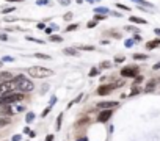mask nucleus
<instances>
[{"instance_id":"423d86ee","label":"nucleus","mask_w":160,"mask_h":141,"mask_svg":"<svg viewBox=\"0 0 160 141\" xmlns=\"http://www.w3.org/2000/svg\"><path fill=\"white\" fill-rule=\"evenodd\" d=\"M16 90V83L10 80V82H5V83H0V97L8 94V93H13Z\"/></svg>"},{"instance_id":"aec40b11","label":"nucleus","mask_w":160,"mask_h":141,"mask_svg":"<svg viewBox=\"0 0 160 141\" xmlns=\"http://www.w3.org/2000/svg\"><path fill=\"white\" fill-rule=\"evenodd\" d=\"M85 124H90V118H82L75 122V127H80V125H85Z\"/></svg>"},{"instance_id":"79ce46f5","label":"nucleus","mask_w":160,"mask_h":141,"mask_svg":"<svg viewBox=\"0 0 160 141\" xmlns=\"http://www.w3.org/2000/svg\"><path fill=\"white\" fill-rule=\"evenodd\" d=\"M2 61H6V63H13V58H11V56H3V58H2Z\"/></svg>"},{"instance_id":"603ef678","label":"nucleus","mask_w":160,"mask_h":141,"mask_svg":"<svg viewBox=\"0 0 160 141\" xmlns=\"http://www.w3.org/2000/svg\"><path fill=\"white\" fill-rule=\"evenodd\" d=\"M5 2H11V3H13V2H16V3H21L22 0H5Z\"/></svg>"},{"instance_id":"4468645a","label":"nucleus","mask_w":160,"mask_h":141,"mask_svg":"<svg viewBox=\"0 0 160 141\" xmlns=\"http://www.w3.org/2000/svg\"><path fill=\"white\" fill-rule=\"evenodd\" d=\"M129 21L132 24H140V25H146V24H148V21H146V19H141V17H137V16H130Z\"/></svg>"},{"instance_id":"49530a36","label":"nucleus","mask_w":160,"mask_h":141,"mask_svg":"<svg viewBox=\"0 0 160 141\" xmlns=\"http://www.w3.org/2000/svg\"><path fill=\"white\" fill-rule=\"evenodd\" d=\"M152 69H154V70H158V69H160V61H158V63H155V64L152 66Z\"/></svg>"},{"instance_id":"37998d69","label":"nucleus","mask_w":160,"mask_h":141,"mask_svg":"<svg viewBox=\"0 0 160 141\" xmlns=\"http://www.w3.org/2000/svg\"><path fill=\"white\" fill-rule=\"evenodd\" d=\"M60 3H61L63 6H68V5H69L71 2H69V0H60Z\"/></svg>"},{"instance_id":"a878e982","label":"nucleus","mask_w":160,"mask_h":141,"mask_svg":"<svg viewBox=\"0 0 160 141\" xmlns=\"http://www.w3.org/2000/svg\"><path fill=\"white\" fill-rule=\"evenodd\" d=\"M99 72H101V69H99V67H93V69L90 70V77H96Z\"/></svg>"},{"instance_id":"a211bd4d","label":"nucleus","mask_w":160,"mask_h":141,"mask_svg":"<svg viewBox=\"0 0 160 141\" xmlns=\"http://www.w3.org/2000/svg\"><path fill=\"white\" fill-rule=\"evenodd\" d=\"M49 39H50V42H63V36H60V35H50Z\"/></svg>"},{"instance_id":"4d7b16f0","label":"nucleus","mask_w":160,"mask_h":141,"mask_svg":"<svg viewBox=\"0 0 160 141\" xmlns=\"http://www.w3.org/2000/svg\"><path fill=\"white\" fill-rule=\"evenodd\" d=\"M2 66H3V61H2V60H0V67H2Z\"/></svg>"},{"instance_id":"2f4dec72","label":"nucleus","mask_w":160,"mask_h":141,"mask_svg":"<svg viewBox=\"0 0 160 141\" xmlns=\"http://www.w3.org/2000/svg\"><path fill=\"white\" fill-rule=\"evenodd\" d=\"M61 121H63V113H60L58 118H57V130H60V127H61Z\"/></svg>"},{"instance_id":"2eb2a0df","label":"nucleus","mask_w":160,"mask_h":141,"mask_svg":"<svg viewBox=\"0 0 160 141\" xmlns=\"http://www.w3.org/2000/svg\"><path fill=\"white\" fill-rule=\"evenodd\" d=\"M133 60H135V61H144V60H148V55H144V53H135V55H133Z\"/></svg>"},{"instance_id":"7c9ffc66","label":"nucleus","mask_w":160,"mask_h":141,"mask_svg":"<svg viewBox=\"0 0 160 141\" xmlns=\"http://www.w3.org/2000/svg\"><path fill=\"white\" fill-rule=\"evenodd\" d=\"M16 10V6H6V8H3L2 10V14H8V13H13Z\"/></svg>"},{"instance_id":"f8f14e48","label":"nucleus","mask_w":160,"mask_h":141,"mask_svg":"<svg viewBox=\"0 0 160 141\" xmlns=\"http://www.w3.org/2000/svg\"><path fill=\"white\" fill-rule=\"evenodd\" d=\"M157 47H160V38H155V39H152L149 42H146V49L148 50H154Z\"/></svg>"},{"instance_id":"3c124183","label":"nucleus","mask_w":160,"mask_h":141,"mask_svg":"<svg viewBox=\"0 0 160 141\" xmlns=\"http://www.w3.org/2000/svg\"><path fill=\"white\" fill-rule=\"evenodd\" d=\"M154 33H155V35L160 38V28H155V30H154Z\"/></svg>"},{"instance_id":"c85d7f7f","label":"nucleus","mask_w":160,"mask_h":141,"mask_svg":"<svg viewBox=\"0 0 160 141\" xmlns=\"http://www.w3.org/2000/svg\"><path fill=\"white\" fill-rule=\"evenodd\" d=\"M50 111H52V107H50V105H47V107L44 108V111L41 113V118H46V116L49 115V113H50Z\"/></svg>"},{"instance_id":"cd10ccee","label":"nucleus","mask_w":160,"mask_h":141,"mask_svg":"<svg viewBox=\"0 0 160 141\" xmlns=\"http://www.w3.org/2000/svg\"><path fill=\"white\" fill-rule=\"evenodd\" d=\"M78 50H86V52H91V50H94V46H80L77 47Z\"/></svg>"},{"instance_id":"a18cd8bd","label":"nucleus","mask_w":160,"mask_h":141,"mask_svg":"<svg viewBox=\"0 0 160 141\" xmlns=\"http://www.w3.org/2000/svg\"><path fill=\"white\" fill-rule=\"evenodd\" d=\"M0 39H2V41H6V39H8V35H6V33H0Z\"/></svg>"},{"instance_id":"4c0bfd02","label":"nucleus","mask_w":160,"mask_h":141,"mask_svg":"<svg viewBox=\"0 0 160 141\" xmlns=\"http://www.w3.org/2000/svg\"><path fill=\"white\" fill-rule=\"evenodd\" d=\"M116 6H118L119 10H124V11H130V8H129V6H126V5H123V3H116Z\"/></svg>"},{"instance_id":"de8ad7c7","label":"nucleus","mask_w":160,"mask_h":141,"mask_svg":"<svg viewBox=\"0 0 160 141\" xmlns=\"http://www.w3.org/2000/svg\"><path fill=\"white\" fill-rule=\"evenodd\" d=\"M133 41H141V36L138 33H135V36H133Z\"/></svg>"},{"instance_id":"0eeeda50","label":"nucleus","mask_w":160,"mask_h":141,"mask_svg":"<svg viewBox=\"0 0 160 141\" xmlns=\"http://www.w3.org/2000/svg\"><path fill=\"white\" fill-rule=\"evenodd\" d=\"M112 116H113V110H101V113L97 115V122L99 124H105V122L110 121Z\"/></svg>"},{"instance_id":"c03bdc74","label":"nucleus","mask_w":160,"mask_h":141,"mask_svg":"<svg viewBox=\"0 0 160 141\" xmlns=\"http://www.w3.org/2000/svg\"><path fill=\"white\" fill-rule=\"evenodd\" d=\"M44 32H46V33H47V35H49V36H50V35H52V32H53V30H52V28H50V27H46V28H44Z\"/></svg>"},{"instance_id":"9d476101","label":"nucleus","mask_w":160,"mask_h":141,"mask_svg":"<svg viewBox=\"0 0 160 141\" xmlns=\"http://www.w3.org/2000/svg\"><path fill=\"white\" fill-rule=\"evenodd\" d=\"M155 88H157V80H155V78H151L148 83H146V86H144V93H152Z\"/></svg>"},{"instance_id":"5701e85b","label":"nucleus","mask_w":160,"mask_h":141,"mask_svg":"<svg viewBox=\"0 0 160 141\" xmlns=\"http://www.w3.org/2000/svg\"><path fill=\"white\" fill-rule=\"evenodd\" d=\"M33 56H35V58H41V60H50V56L46 55V53H35Z\"/></svg>"},{"instance_id":"b1692460","label":"nucleus","mask_w":160,"mask_h":141,"mask_svg":"<svg viewBox=\"0 0 160 141\" xmlns=\"http://www.w3.org/2000/svg\"><path fill=\"white\" fill-rule=\"evenodd\" d=\"M94 13H96V14H107V13H109V10L104 8V6H102V8H101V6H97V8L94 10Z\"/></svg>"},{"instance_id":"6ab92c4d","label":"nucleus","mask_w":160,"mask_h":141,"mask_svg":"<svg viewBox=\"0 0 160 141\" xmlns=\"http://www.w3.org/2000/svg\"><path fill=\"white\" fill-rule=\"evenodd\" d=\"M110 67H112V61H109V60L101 61V64H99V69H110Z\"/></svg>"},{"instance_id":"412c9836","label":"nucleus","mask_w":160,"mask_h":141,"mask_svg":"<svg viewBox=\"0 0 160 141\" xmlns=\"http://www.w3.org/2000/svg\"><path fill=\"white\" fill-rule=\"evenodd\" d=\"M143 80H144V78H143V75H137V77H135V80H133V85H132V86H138L140 83H143Z\"/></svg>"},{"instance_id":"f704fd0d","label":"nucleus","mask_w":160,"mask_h":141,"mask_svg":"<svg viewBox=\"0 0 160 141\" xmlns=\"http://www.w3.org/2000/svg\"><path fill=\"white\" fill-rule=\"evenodd\" d=\"M133 44H135V41H133V39H126V42H124L126 47H132Z\"/></svg>"},{"instance_id":"1a4fd4ad","label":"nucleus","mask_w":160,"mask_h":141,"mask_svg":"<svg viewBox=\"0 0 160 141\" xmlns=\"http://www.w3.org/2000/svg\"><path fill=\"white\" fill-rule=\"evenodd\" d=\"M119 104H118V101H105V102H99L97 104V107L101 108V110H113V108H116Z\"/></svg>"},{"instance_id":"20e7f679","label":"nucleus","mask_w":160,"mask_h":141,"mask_svg":"<svg viewBox=\"0 0 160 141\" xmlns=\"http://www.w3.org/2000/svg\"><path fill=\"white\" fill-rule=\"evenodd\" d=\"M16 90H17V91H21V93H30V91H33V90H35V85H33V82H32V80L24 78L22 82H19V83L16 85Z\"/></svg>"},{"instance_id":"dca6fc26","label":"nucleus","mask_w":160,"mask_h":141,"mask_svg":"<svg viewBox=\"0 0 160 141\" xmlns=\"http://www.w3.org/2000/svg\"><path fill=\"white\" fill-rule=\"evenodd\" d=\"M10 124H11V119H10V118H3V116H0V129H2V127L10 125Z\"/></svg>"},{"instance_id":"09e8293b","label":"nucleus","mask_w":160,"mask_h":141,"mask_svg":"<svg viewBox=\"0 0 160 141\" xmlns=\"http://www.w3.org/2000/svg\"><path fill=\"white\" fill-rule=\"evenodd\" d=\"M21 135H14V136H13V141H21Z\"/></svg>"},{"instance_id":"7ed1b4c3","label":"nucleus","mask_w":160,"mask_h":141,"mask_svg":"<svg viewBox=\"0 0 160 141\" xmlns=\"http://www.w3.org/2000/svg\"><path fill=\"white\" fill-rule=\"evenodd\" d=\"M121 75L124 78H135L137 75H140V67L138 66H126L121 69Z\"/></svg>"},{"instance_id":"393cba45","label":"nucleus","mask_w":160,"mask_h":141,"mask_svg":"<svg viewBox=\"0 0 160 141\" xmlns=\"http://www.w3.org/2000/svg\"><path fill=\"white\" fill-rule=\"evenodd\" d=\"M140 93H141L140 86H132V91H130L129 96H137V94H140Z\"/></svg>"},{"instance_id":"bb28decb","label":"nucleus","mask_w":160,"mask_h":141,"mask_svg":"<svg viewBox=\"0 0 160 141\" xmlns=\"http://www.w3.org/2000/svg\"><path fill=\"white\" fill-rule=\"evenodd\" d=\"M105 14H94V19L93 21H96V22H101V21H105Z\"/></svg>"},{"instance_id":"c9c22d12","label":"nucleus","mask_w":160,"mask_h":141,"mask_svg":"<svg viewBox=\"0 0 160 141\" xmlns=\"http://www.w3.org/2000/svg\"><path fill=\"white\" fill-rule=\"evenodd\" d=\"M126 30H127V32H132V33H137V32H138V28L132 27V25H127V27H126Z\"/></svg>"},{"instance_id":"8fccbe9b","label":"nucleus","mask_w":160,"mask_h":141,"mask_svg":"<svg viewBox=\"0 0 160 141\" xmlns=\"http://www.w3.org/2000/svg\"><path fill=\"white\" fill-rule=\"evenodd\" d=\"M46 141H53V135H47L46 136Z\"/></svg>"},{"instance_id":"473e14b6","label":"nucleus","mask_w":160,"mask_h":141,"mask_svg":"<svg viewBox=\"0 0 160 141\" xmlns=\"http://www.w3.org/2000/svg\"><path fill=\"white\" fill-rule=\"evenodd\" d=\"M27 39L32 41V42H38V44H44V41H43V39H38V38H33V36H29Z\"/></svg>"},{"instance_id":"5fc2aeb1","label":"nucleus","mask_w":160,"mask_h":141,"mask_svg":"<svg viewBox=\"0 0 160 141\" xmlns=\"http://www.w3.org/2000/svg\"><path fill=\"white\" fill-rule=\"evenodd\" d=\"M75 141H88V138H86V136H83V138H78V139H75Z\"/></svg>"},{"instance_id":"39448f33","label":"nucleus","mask_w":160,"mask_h":141,"mask_svg":"<svg viewBox=\"0 0 160 141\" xmlns=\"http://www.w3.org/2000/svg\"><path fill=\"white\" fill-rule=\"evenodd\" d=\"M115 88H116L115 83H104V85H99V88L96 90V94L97 96H107V94L113 93Z\"/></svg>"},{"instance_id":"6e6552de","label":"nucleus","mask_w":160,"mask_h":141,"mask_svg":"<svg viewBox=\"0 0 160 141\" xmlns=\"http://www.w3.org/2000/svg\"><path fill=\"white\" fill-rule=\"evenodd\" d=\"M16 113V110L13 108V105H3V107H0V116H3V118H10L13 116Z\"/></svg>"},{"instance_id":"ea45409f","label":"nucleus","mask_w":160,"mask_h":141,"mask_svg":"<svg viewBox=\"0 0 160 141\" xmlns=\"http://www.w3.org/2000/svg\"><path fill=\"white\" fill-rule=\"evenodd\" d=\"M126 60V56H116V58H115V63H123Z\"/></svg>"},{"instance_id":"58836bf2","label":"nucleus","mask_w":160,"mask_h":141,"mask_svg":"<svg viewBox=\"0 0 160 141\" xmlns=\"http://www.w3.org/2000/svg\"><path fill=\"white\" fill-rule=\"evenodd\" d=\"M96 25H97V22H96V21H90V22L86 24V27H88V28H94Z\"/></svg>"},{"instance_id":"f03ea898","label":"nucleus","mask_w":160,"mask_h":141,"mask_svg":"<svg viewBox=\"0 0 160 141\" xmlns=\"http://www.w3.org/2000/svg\"><path fill=\"white\" fill-rule=\"evenodd\" d=\"M24 97H25L24 93H14V91L8 93V94L0 97V107H3V105H14L16 102L24 101Z\"/></svg>"},{"instance_id":"a19ab883","label":"nucleus","mask_w":160,"mask_h":141,"mask_svg":"<svg viewBox=\"0 0 160 141\" xmlns=\"http://www.w3.org/2000/svg\"><path fill=\"white\" fill-rule=\"evenodd\" d=\"M110 36H113V38H121V33H118V32H110Z\"/></svg>"},{"instance_id":"f257e3e1","label":"nucleus","mask_w":160,"mask_h":141,"mask_svg":"<svg viewBox=\"0 0 160 141\" xmlns=\"http://www.w3.org/2000/svg\"><path fill=\"white\" fill-rule=\"evenodd\" d=\"M27 72L33 78H46V77L53 75V70L49 67H44V66H32V67H29Z\"/></svg>"},{"instance_id":"c756f323","label":"nucleus","mask_w":160,"mask_h":141,"mask_svg":"<svg viewBox=\"0 0 160 141\" xmlns=\"http://www.w3.org/2000/svg\"><path fill=\"white\" fill-rule=\"evenodd\" d=\"M78 28V24L75 22V24H71V25H68V28H66V32H74V30H77Z\"/></svg>"},{"instance_id":"6e6d98bb","label":"nucleus","mask_w":160,"mask_h":141,"mask_svg":"<svg viewBox=\"0 0 160 141\" xmlns=\"http://www.w3.org/2000/svg\"><path fill=\"white\" fill-rule=\"evenodd\" d=\"M29 135H30V138H35V136H36V133H35V132H32V130H30V133H29Z\"/></svg>"},{"instance_id":"e433bc0d","label":"nucleus","mask_w":160,"mask_h":141,"mask_svg":"<svg viewBox=\"0 0 160 141\" xmlns=\"http://www.w3.org/2000/svg\"><path fill=\"white\" fill-rule=\"evenodd\" d=\"M63 19H64V21H71V19H72V13L68 11V13H66L64 16H63Z\"/></svg>"},{"instance_id":"4be33fe9","label":"nucleus","mask_w":160,"mask_h":141,"mask_svg":"<svg viewBox=\"0 0 160 141\" xmlns=\"http://www.w3.org/2000/svg\"><path fill=\"white\" fill-rule=\"evenodd\" d=\"M25 121L29 122V124H30V122H33V121H35V113H32V111H29V113H27V118H25Z\"/></svg>"},{"instance_id":"ddd939ff","label":"nucleus","mask_w":160,"mask_h":141,"mask_svg":"<svg viewBox=\"0 0 160 141\" xmlns=\"http://www.w3.org/2000/svg\"><path fill=\"white\" fill-rule=\"evenodd\" d=\"M10 80H13V74L10 70H2V72H0V83H5Z\"/></svg>"},{"instance_id":"f3484780","label":"nucleus","mask_w":160,"mask_h":141,"mask_svg":"<svg viewBox=\"0 0 160 141\" xmlns=\"http://www.w3.org/2000/svg\"><path fill=\"white\" fill-rule=\"evenodd\" d=\"M132 2H135V3H138V5H144V8H152V6H154L151 2H146V0H132Z\"/></svg>"},{"instance_id":"72a5a7b5","label":"nucleus","mask_w":160,"mask_h":141,"mask_svg":"<svg viewBox=\"0 0 160 141\" xmlns=\"http://www.w3.org/2000/svg\"><path fill=\"white\" fill-rule=\"evenodd\" d=\"M36 5L44 6V5H52V3H50V0H38V3H36Z\"/></svg>"},{"instance_id":"864d4df0","label":"nucleus","mask_w":160,"mask_h":141,"mask_svg":"<svg viewBox=\"0 0 160 141\" xmlns=\"http://www.w3.org/2000/svg\"><path fill=\"white\" fill-rule=\"evenodd\" d=\"M38 28H41V30H44V28H46V25H44V24H38Z\"/></svg>"},{"instance_id":"9b49d317","label":"nucleus","mask_w":160,"mask_h":141,"mask_svg":"<svg viewBox=\"0 0 160 141\" xmlns=\"http://www.w3.org/2000/svg\"><path fill=\"white\" fill-rule=\"evenodd\" d=\"M63 53L64 55H69V56H78L80 50L77 47H66V49H63Z\"/></svg>"}]
</instances>
